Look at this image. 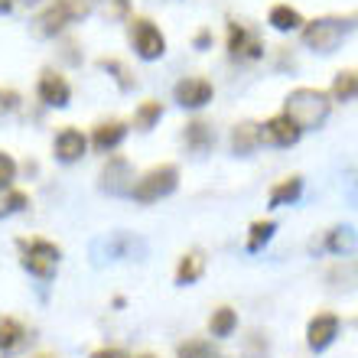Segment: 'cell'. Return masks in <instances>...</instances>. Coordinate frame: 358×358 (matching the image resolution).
Here are the masks:
<instances>
[{
    "instance_id": "6da1fadb",
    "label": "cell",
    "mask_w": 358,
    "mask_h": 358,
    "mask_svg": "<svg viewBox=\"0 0 358 358\" xmlns=\"http://www.w3.org/2000/svg\"><path fill=\"white\" fill-rule=\"evenodd\" d=\"M358 27V13L349 17H320L303 23V46L320 52V56H332L342 46V39L349 36L352 29Z\"/></svg>"
},
{
    "instance_id": "7a4b0ae2",
    "label": "cell",
    "mask_w": 358,
    "mask_h": 358,
    "mask_svg": "<svg viewBox=\"0 0 358 358\" xmlns=\"http://www.w3.org/2000/svg\"><path fill=\"white\" fill-rule=\"evenodd\" d=\"M329 111H332V98L326 92H320V88H293L287 94V101H283V114L293 117L303 131L322 127Z\"/></svg>"
},
{
    "instance_id": "3957f363",
    "label": "cell",
    "mask_w": 358,
    "mask_h": 358,
    "mask_svg": "<svg viewBox=\"0 0 358 358\" xmlns=\"http://www.w3.org/2000/svg\"><path fill=\"white\" fill-rule=\"evenodd\" d=\"M143 261L147 257V241L131 231H114V235H101V238H92L88 245V261L92 267H108L111 261Z\"/></svg>"
},
{
    "instance_id": "277c9868",
    "label": "cell",
    "mask_w": 358,
    "mask_h": 358,
    "mask_svg": "<svg viewBox=\"0 0 358 358\" xmlns=\"http://www.w3.org/2000/svg\"><path fill=\"white\" fill-rule=\"evenodd\" d=\"M88 13V0H52L36 20H33V36L56 39L72 20H82Z\"/></svg>"
},
{
    "instance_id": "5b68a950",
    "label": "cell",
    "mask_w": 358,
    "mask_h": 358,
    "mask_svg": "<svg viewBox=\"0 0 358 358\" xmlns=\"http://www.w3.org/2000/svg\"><path fill=\"white\" fill-rule=\"evenodd\" d=\"M179 186V170L173 163H163V166H153L150 173H143L137 182H134L131 196L137 202H157V199L173 196Z\"/></svg>"
},
{
    "instance_id": "8992f818",
    "label": "cell",
    "mask_w": 358,
    "mask_h": 358,
    "mask_svg": "<svg viewBox=\"0 0 358 358\" xmlns=\"http://www.w3.org/2000/svg\"><path fill=\"white\" fill-rule=\"evenodd\" d=\"M131 46L143 62H157L166 52V36L160 33V27L147 17L131 20Z\"/></svg>"
},
{
    "instance_id": "52a82bcc",
    "label": "cell",
    "mask_w": 358,
    "mask_h": 358,
    "mask_svg": "<svg viewBox=\"0 0 358 358\" xmlns=\"http://www.w3.org/2000/svg\"><path fill=\"white\" fill-rule=\"evenodd\" d=\"M228 56L238 59V62H255V59L264 56V43L251 27L228 20Z\"/></svg>"
},
{
    "instance_id": "ba28073f",
    "label": "cell",
    "mask_w": 358,
    "mask_h": 358,
    "mask_svg": "<svg viewBox=\"0 0 358 358\" xmlns=\"http://www.w3.org/2000/svg\"><path fill=\"white\" fill-rule=\"evenodd\" d=\"M134 182H137V176H134V166L124 160V157H111V160L104 163L101 179H98L101 192H108V196H131Z\"/></svg>"
},
{
    "instance_id": "9c48e42d",
    "label": "cell",
    "mask_w": 358,
    "mask_h": 358,
    "mask_svg": "<svg viewBox=\"0 0 358 358\" xmlns=\"http://www.w3.org/2000/svg\"><path fill=\"white\" fill-rule=\"evenodd\" d=\"M257 134H261V143H271V147H293V143L303 137V127L287 114H277L271 121L257 124Z\"/></svg>"
},
{
    "instance_id": "30bf717a",
    "label": "cell",
    "mask_w": 358,
    "mask_h": 358,
    "mask_svg": "<svg viewBox=\"0 0 358 358\" xmlns=\"http://www.w3.org/2000/svg\"><path fill=\"white\" fill-rule=\"evenodd\" d=\"M36 94L46 108H69L72 101V85L66 82V76H59L56 69H43V76L36 82Z\"/></svg>"
},
{
    "instance_id": "8fae6325",
    "label": "cell",
    "mask_w": 358,
    "mask_h": 358,
    "mask_svg": "<svg viewBox=\"0 0 358 358\" xmlns=\"http://www.w3.org/2000/svg\"><path fill=\"white\" fill-rule=\"evenodd\" d=\"M212 94H215V88H212V82H206V78H182V82H176V88H173L176 104L186 108V111L206 108V104L212 101Z\"/></svg>"
},
{
    "instance_id": "7c38bea8",
    "label": "cell",
    "mask_w": 358,
    "mask_h": 358,
    "mask_svg": "<svg viewBox=\"0 0 358 358\" xmlns=\"http://www.w3.org/2000/svg\"><path fill=\"white\" fill-rule=\"evenodd\" d=\"M336 336H339V316L336 313H320L306 326V345L313 352H326L336 342Z\"/></svg>"
},
{
    "instance_id": "4fadbf2b",
    "label": "cell",
    "mask_w": 358,
    "mask_h": 358,
    "mask_svg": "<svg viewBox=\"0 0 358 358\" xmlns=\"http://www.w3.org/2000/svg\"><path fill=\"white\" fill-rule=\"evenodd\" d=\"M88 150V137L76 127H66V131H59L56 143H52V153H56L59 163H78L85 157Z\"/></svg>"
},
{
    "instance_id": "5bb4252c",
    "label": "cell",
    "mask_w": 358,
    "mask_h": 358,
    "mask_svg": "<svg viewBox=\"0 0 358 358\" xmlns=\"http://www.w3.org/2000/svg\"><path fill=\"white\" fill-rule=\"evenodd\" d=\"M27 342H29V332L23 322L13 320V316H0V352H3V355L23 352Z\"/></svg>"
},
{
    "instance_id": "9a60e30c",
    "label": "cell",
    "mask_w": 358,
    "mask_h": 358,
    "mask_svg": "<svg viewBox=\"0 0 358 358\" xmlns=\"http://www.w3.org/2000/svg\"><path fill=\"white\" fill-rule=\"evenodd\" d=\"M124 137H127V124L124 121H104V124L94 127L92 147L98 153H111V150H117V147L124 143Z\"/></svg>"
},
{
    "instance_id": "2e32d148",
    "label": "cell",
    "mask_w": 358,
    "mask_h": 358,
    "mask_svg": "<svg viewBox=\"0 0 358 358\" xmlns=\"http://www.w3.org/2000/svg\"><path fill=\"white\" fill-rule=\"evenodd\" d=\"M322 248H326L329 255H336V257L352 255V251L358 248L355 228H352V225H336L332 231H326V241H322Z\"/></svg>"
},
{
    "instance_id": "e0dca14e",
    "label": "cell",
    "mask_w": 358,
    "mask_h": 358,
    "mask_svg": "<svg viewBox=\"0 0 358 358\" xmlns=\"http://www.w3.org/2000/svg\"><path fill=\"white\" fill-rule=\"evenodd\" d=\"M267 23H271L277 33H293V29H303L306 20H303L300 10L290 7V3H277V7H271V13H267Z\"/></svg>"
},
{
    "instance_id": "ac0fdd59",
    "label": "cell",
    "mask_w": 358,
    "mask_h": 358,
    "mask_svg": "<svg viewBox=\"0 0 358 358\" xmlns=\"http://www.w3.org/2000/svg\"><path fill=\"white\" fill-rule=\"evenodd\" d=\"M202 273H206V257L199 255V251H189V255L179 257V264H176V283L179 287H192Z\"/></svg>"
},
{
    "instance_id": "d6986e66",
    "label": "cell",
    "mask_w": 358,
    "mask_h": 358,
    "mask_svg": "<svg viewBox=\"0 0 358 358\" xmlns=\"http://www.w3.org/2000/svg\"><path fill=\"white\" fill-rule=\"evenodd\" d=\"M300 196H303V179L290 176V179H280V182L271 189L267 202H271V208H283V206H293Z\"/></svg>"
},
{
    "instance_id": "ffe728a7",
    "label": "cell",
    "mask_w": 358,
    "mask_h": 358,
    "mask_svg": "<svg viewBox=\"0 0 358 358\" xmlns=\"http://www.w3.org/2000/svg\"><path fill=\"white\" fill-rule=\"evenodd\" d=\"M186 147L192 153H208L215 147V131L206 121H192L186 124Z\"/></svg>"
},
{
    "instance_id": "44dd1931",
    "label": "cell",
    "mask_w": 358,
    "mask_h": 358,
    "mask_svg": "<svg viewBox=\"0 0 358 358\" xmlns=\"http://www.w3.org/2000/svg\"><path fill=\"white\" fill-rule=\"evenodd\" d=\"M257 143H261V134H257V124H251V121H241V124H235V131H231V150H235L238 157H248V153L255 150Z\"/></svg>"
},
{
    "instance_id": "7402d4cb",
    "label": "cell",
    "mask_w": 358,
    "mask_h": 358,
    "mask_svg": "<svg viewBox=\"0 0 358 358\" xmlns=\"http://www.w3.org/2000/svg\"><path fill=\"white\" fill-rule=\"evenodd\" d=\"M20 264H23V271L33 273L36 280L49 283L52 277H56V261H49V257H39V255H27V251H20Z\"/></svg>"
},
{
    "instance_id": "603a6c76",
    "label": "cell",
    "mask_w": 358,
    "mask_h": 358,
    "mask_svg": "<svg viewBox=\"0 0 358 358\" xmlns=\"http://www.w3.org/2000/svg\"><path fill=\"white\" fill-rule=\"evenodd\" d=\"M238 329V313L231 306H218L212 313V320H208V332L215 336V339H228L231 332Z\"/></svg>"
},
{
    "instance_id": "cb8c5ba5",
    "label": "cell",
    "mask_w": 358,
    "mask_h": 358,
    "mask_svg": "<svg viewBox=\"0 0 358 358\" xmlns=\"http://www.w3.org/2000/svg\"><path fill=\"white\" fill-rule=\"evenodd\" d=\"M332 98L336 101H352L358 98V69H349V72H339V76L332 78Z\"/></svg>"
},
{
    "instance_id": "d4e9b609",
    "label": "cell",
    "mask_w": 358,
    "mask_h": 358,
    "mask_svg": "<svg viewBox=\"0 0 358 358\" xmlns=\"http://www.w3.org/2000/svg\"><path fill=\"white\" fill-rule=\"evenodd\" d=\"M20 251H27V255H39V257H49V261H56L62 257V248L52 245V241H46V238H20L17 241Z\"/></svg>"
},
{
    "instance_id": "484cf974",
    "label": "cell",
    "mask_w": 358,
    "mask_h": 358,
    "mask_svg": "<svg viewBox=\"0 0 358 358\" xmlns=\"http://www.w3.org/2000/svg\"><path fill=\"white\" fill-rule=\"evenodd\" d=\"M98 66H101L104 72L117 82V88H121V92H131V88L137 85V78H134L131 72H127V66H124V62H117V59H98Z\"/></svg>"
},
{
    "instance_id": "4316f807",
    "label": "cell",
    "mask_w": 358,
    "mask_h": 358,
    "mask_svg": "<svg viewBox=\"0 0 358 358\" xmlns=\"http://www.w3.org/2000/svg\"><path fill=\"white\" fill-rule=\"evenodd\" d=\"M27 206H29L27 192H20V189H3V192H0V218L17 215V212H23Z\"/></svg>"
},
{
    "instance_id": "83f0119b",
    "label": "cell",
    "mask_w": 358,
    "mask_h": 358,
    "mask_svg": "<svg viewBox=\"0 0 358 358\" xmlns=\"http://www.w3.org/2000/svg\"><path fill=\"white\" fill-rule=\"evenodd\" d=\"M273 231H277V225H273L271 218H267V222H255V225H251V235H248V251H251V255H255V251H261V248L267 245V241H271L273 238Z\"/></svg>"
},
{
    "instance_id": "f1b7e54d",
    "label": "cell",
    "mask_w": 358,
    "mask_h": 358,
    "mask_svg": "<svg viewBox=\"0 0 358 358\" xmlns=\"http://www.w3.org/2000/svg\"><path fill=\"white\" fill-rule=\"evenodd\" d=\"M160 117H163L160 101H143L141 108H137V114H134V124H137L141 131H150V127H157Z\"/></svg>"
},
{
    "instance_id": "f546056e",
    "label": "cell",
    "mask_w": 358,
    "mask_h": 358,
    "mask_svg": "<svg viewBox=\"0 0 358 358\" xmlns=\"http://www.w3.org/2000/svg\"><path fill=\"white\" fill-rule=\"evenodd\" d=\"M176 358H215V352L206 339H189L176 349Z\"/></svg>"
},
{
    "instance_id": "4dcf8cb0",
    "label": "cell",
    "mask_w": 358,
    "mask_h": 358,
    "mask_svg": "<svg viewBox=\"0 0 358 358\" xmlns=\"http://www.w3.org/2000/svg\"><path fill=\"white\" fill-rule=\"evenodd\" d=\"M13 179H17V160L0 150V192L13 186Z\"/></svg>"
},
{
    "instance_id": "1f68e13d",
    "label": "cell",
    "mask_w": 358,
    "mask_h": 358,
    "mask_svg": "<svg viewBox=\"0 0 358 358\" xmlns=\"http://www.w3.org/2000/svg\"><path fill=\"white\" fill-rule=\"evenodd\" d=\"M20 108V94L13 88H0V117H7Z\"/></svg>"
},
{
    "instance_id": "d6a6232c",
    "label": "cell",
    "mask_w": 358,
    "mask_h": 358,
    "mask_svg": "<svg viewBox=\"0 0 358 358\" xmlns=\"http://www.w3.org/2000/svg\"><path fill=\"white\" fill-rule=\"evenodd\" d=\"M98 3L108 17H127V7H131V0H98Z\"/></svg>"
},
{
    "instance_id": "836d02e7",
    "label": "cell",
    "mask_w": 358,
    "mask_h": 358,
    "mask_svg": "<svg viewBox=\"0 0 358 358\" xmlns=\"http://www.w3.org/2000/svg\"><path fill=\"white\" fill-rule=\"evenodd\" d=\"M248 355L251 358H264L267 355V339L261 336V332H255V336L248 339Z\"/></svg>"
},
{
    "instance_id": "e575fe53",
    "label": "cell",
    "mask_w": 358,
    "mask_h": 358,
    "mask_svg": "<svg viewBox=\"0 0 358 358\" xmlns=\"http://www.w3.org/2000/svg\"><path fill=\"white\" fill-rule=\"evenodd\" d=\"M92 358H131L124 349H94Z\"/></svg>"
},
{
    "instance_id": "d590c367",
    "label": "cell",
    "mask_w": 358,
    "mask_h": 358,
    "mask_svg": "<svg viewBox=\"0 0 358 358\" xmlns=\"http://www.w3.org/2000/svg\"><path fill=\"white\" fill-rule=\"evenodd\" d=\"M212 46V29H199L196 33V49H208Z\"/></svg>"
},
{
    "instance_id": "8d00e7d4",
    "label": "cell",
    "mask_w": 358,
    "mask_h": 358,
    "mask_svg": "<svg viewBox=\"0 0 358 358\" xmlns=\"http://www.w3.org/2000/svg\"><path fill=\"white\" fill-rule=\"evenodd\" d=\"M13 3H17V0H0V13H10V10H13Z\"/></svg>"
},
{
    "instance_id": "74e56055",
    "label": "cell",
    "mask_w": 358,
    "mask_h": 358,
    "mask_svg": "<svg viewBox=\"0 0 358 358\" xmlns=\"http://www.w3.org/2000/svg\"><path fill=\"white\" fill-rule=\"evenodd\" d=\"M352 199H358V182H355V192H352Z\"/></svg>"
},
{
    "instance_id": "f35d334b",
    "label": "cell",
    "mask_w": 358,
    "mask_h": 358,
    "mask_svg": "<svg viewBox=\"0 0 358 358\" xmlns=\"http://www.w3.org/2000/svg\"><path fill=\"white\" fill-rule=\"evenodd\" d=\"M27 3H39V0H27Z\"/></svg>"
},
{
    "instance_id": "ab89813d",
    "label": "cell",
    "mask_w": 358,
    "mask_h": 358,
    "mask_svg": "<svg viewBox=\"0 0 358 358\" xmlns=\"http://www.w3.org/2000/svg\"><path fill=\"white\" fill-rule=\"evenodd\" d=\"M141 358H153V355H141Z\"/></svg>"
}]
</instances>
